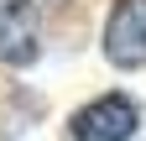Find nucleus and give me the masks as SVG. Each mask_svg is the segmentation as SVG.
I'll return each instance as SVG.
<instances>
[{"label":"nucleus","mask_w":146,"mask_h":141,"mask_svg":"<svg viewBox=\"0 0 146 141\" xmlns=\"http://www.w3.org/2000/svg\"><path fill=\"white\" fill-rule=\"evenodd\" d=\"M136 131H141V104L125 89H110L99 99L78 104L73 120H68V136L73 141H131Z\"/></svg>","instance_id":"f257e3e1"},{"label":"nucleus","mask_w":146,"mask_h":141,"mask_svg":"<svg viewBox=\"0 0 146 141\" xmlns=\"http://www.w3.org/2000/svg\"><path fill=\"white\" fill-rule=\"evenodd\" d=\"M104 58L115 68L146 63V0H115L104 21Z\"/></svg>","instance_id":"f03ea898"},{"label":"nucleus","mask_w":146,"mask_h":141,"mask_svg":"<svg viewBox=\"0 0 146 141\" xmlns=\"http://www.w3.org/2000/svg\"><path fill=\"white\" fill-rule=\"evenodd\" d=\"M36 42H42V0H5L0 11V58L11 68L36 63Z\"/></svg>","instance_id":"7ed1b4c3"}]
</instances>
